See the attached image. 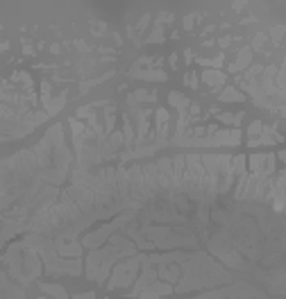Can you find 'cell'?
Listing matches in <instances>:
<instances>
[{
    "mask_svg": "<svg viewBox=\"0 0 286 299\" xmlns=\"http://www.w3.org/2000/svg\"><path fill=\"white\" fill-rule=\"evenodd\" d=\"M114 245L118 247H105V249H96L91 251V256L87 261V277L93 279V281L103 283L105 277L109 274V265H112L116 258L120 256H132L134 254V245L123 238H112Z\"/></svg>",
    "mask_w": 286,
    "mask_h": 299,
    "instance_id": "obj_1",
    "label": "cell"
},
{
    "mask_svg": "<svg viewBox=\"0 0 286 299\" xmlns=\"http://www.w3.org/2000/svg\"><path fill=\"white\" fill-rule=\"evenodd\" d=\"M139 263H141V256L132 258V261H127V263H120V265H116V267H114V274H112V279H109L107 286H109V288H123V286L132 283Z\"/></svg>",
    "mask_w": 286,
    "mask_h": 299,
    "instance_id": "obj_2",
    "label": "cell"
},
{
    "mask_svg": "<svg viewBox=\"0 0 286 299\" xmlns=\"http://www.w3.org/2000/svg\"><path fill=\"white\" fill-rule=\"evenodd\" d=\"M127 222V218H118L116 220V222H112V224H107V227H103V229L100 231H96V234H89V236H84V247H100V243L105 241V238H107L109 234H112L114 229H116V227H120V224H125Z\"/></svg>",
    "mask_w": 286,
    "mask_h": 299,
    "instance_id": "obj_3",
    "label": "cell"
},
{
    "mask_svg": "<svg viewBox=\"0 0 286 299\" xmlns=\"http://www.w3.org/2000/svg\"><path fill=\"white\" fill-rule=\"evenodd\" d=\"M173 293V288H171V286H168V283H150V286H148L146 290H143V293L139 295L141 299H155V297H159V295H171Z\"/></svg>",
    "mask_w": 286,
    "mask_h": 299,
    "instance_id": "obj_4",
    "label": "cell"
},
{
    "mask_svg": "<svg viewBox=\"0 0 286 299\" xmlns=\"http://www.w3.org/2000/svg\"><path fill=\"white\" fill-rule=\"evenodd\" d=\"M55 251H57L59 256H75V258H80L82 247H80V243H75V241H70V243L57 241V247H55Z\"/></svg>",
    "mask_w": 286,
    "mask_h": 299,
    "instance_id": "obj_5",
    "label": "cell"
},
{
    "mask_svg": "<svg viewBox=\"0 0 286 299\" xmlns=\"http://www.w3.org/2000/svg\"><path fill=\"white\" fill-rule=\"evenodd\" d=\"M41 100H44L46 113H48V116H55V113H57L61 107H64V102H66V93H61V96H59V98H55V100H50V98H41Z\"/></svg>",
    "mask_w": 286,
    "mask_h": 299,
    "instance_id": "obj_6",
    "label": "cell"
},
{
    "mask_svg": "<svg viewBox=\"0 0 286 299\" xmlns=\"http://www.w3.org/2000/svg\"><path fill=\"white\" fill-rule=\"evenodd\" d=\"M202 80H205L207 84L211 86V89H221V86L225 84V75L218 73V70H205Z\"/></svg>",
    "mask_w": 286,
    "mask_h": 299,
    "instance_id": "obj_7",
    "label": "cell"
},
{
    "mask_svg": "<svg viewBox=\"0 0 286 299\" xmlns=\"http://www.w3.org/2000/svg\"><path fill=\"white\" fill-rule=\"evenodd\" d=\"M168 100H171V104H173L175 109H179V113H186V109L191 107V100H189V98H184L182 93H177V91L171 93V96H168Z\"/></svg>",
    "mask_w": 286,
    "mask_h": 299,
    "instance_id": "obj_8",
    "label": "cell"
},
{
    "mask_svg": "<svg viewBox=\"0 0 286 299\" xmlns=\"http://www.w3.org/2000/svg\"><path fill=\"white\" fill-rule=\"evenodd\" d=\"M264 166H266V154H252L250 156V170L259 179H264Z\"/></svg>",
    "mask_w": 286,
    "mask_h": 299,
    "instance_id": "obj_9",
    "label": "cell"
},
{
    "mask_svg": "<svg viewBox=\"0 0 286 299\" xmlns=\"http://www.w3.org/2000/svg\"><path fill=\"white\" fill-rule=\"evenodd\" d=\"M132 75L134 77H141V80H150V82H164L166 80V73H162V70H132Z\"/></svg>",
    "mask_w": 286,
    "mask_h": 299,
    "instance_id": "obj_10",
    "label": "cell"
},
{
    "mask_svg": "<svg viewBox=\"0 0 286 299\" xmlns=\"http://www.w3.org/2000/svg\"><path fill=\"white\" fill-rule=\"evenodd\" d=\"M41 290L48 295H53L55 299H68V295H66V290L61 288V286H57V283H41Z\"/></svg>",
    "mask_w": 286,
    "mask_h": 299,
    "instance_id": "obj_11",
    "label": "cell"
},
{
    "mask_svg": "<svg viewBox=\"0 0 286 299\" xmlns=\"http://www.w3.org/2000/svg\"><path fill=\"white\" fill-rule=\"evenodd\" d=\"M245 98H243V93H238L236 89H232V86H227L225 91L221 93V102H243Z\"/></svg>",
    "mask_w": 286,
    "mask_h": 299,
    "instance_id": "obj_12",
    "label": "cell"
},
{
    "mask_svg": "<svg viewBox=\"0 0 286 299\" xmlns=\"http://www.w3.org/2000/svg\"><path fill=\"white\" fill-rule=\"evenodd\" d=\"M157 277H164V279H168V281H177L179 267L177 265H173V267H159V270H157Z\"/></svg>",
    "mask_w": 286,
    "mask_h": 299,
    "instance_id": "obj_13",
    "label": "cell"
},
{
    "mask_svg": "<svg viewBox=\"0 0 286 299\" xmlns=\"http://www.w3.org/2000/svg\"><path fill=\"white\" fill-rule=\"evenodd\" d=\"M232 172L234 175H238V177H243V175H248V172H245V156H234L232 159Z\"/></svg>",
    "mask_w": 286,
    "mask_h": 299,
    "instance_id": "obj_14",
    "label": "cell"
},
{
    "mask_svg": "<svg viewBox=\"0 0 286 299\" xmlns=\"http://www.w3.org/2000/svg\"><path fill=\"white\" fill-rule=\"evenodd\" d=\"M270 37H273L277 43H280V41H282V37H284V25H277V27H273V30H270Z\"/></svg>",
    "mask_w": 286,
    "mask_h": 299,
    "instance_id": "obj_15",
    "label": "cell"
},
{
    "mask_svg": "<svg viewBox=\"0 0 286 299\" xmlns=\"http://www.w3.org/2000/svg\"><path fill=\"white\" fill-rule=\"evenodd\" d=\"M148 41H164V30H162V27H155Z\"/></svg>",
    "mask_w": 286,
    "mask_h": 299,
    "instance_id": "obj_16",
    "label": "cell"
},
{
    "mask_svg": "<svg viewBox=\"0 0 286 299\" xmlns=\"http://www.w3.org/2000/svg\"><path fill=\"white\" fill-rule=\"evenodd\" d=\"M200 64H202V66H214V68H218V66L223 64V57H216V59H202Z\"/></svg>",
    "mask_w": 286,
    "mask_h": 299,
    "instance_id": "obj_17",
    "label": "cell"
},
{
    "mask_svg": "<svg viewBox=\"0 0 286 299\" xmlns=\"http://www.w3.org/2000/svg\"><path fill=\"white\" fill-rule=\"evenodd\" d=\"M264 129V125H261V120H254L252 125H250V136H257V134Z\"/></svg>",
    "mask_w": 286,
    "mask_h": 299,
    "instance_id": "obj_18",
    "label": "cell"
},
{
    "mask_svg": "<svg viewBox=\"0 0 286 299\" xmlns=\"http://www.w3.org/2000/svg\"><path fill=\"white\" fill-rule=\"evenodd\" d=\"M186 82H189L191 89H195V86H198V75H195V73H189V75H186Z\"/></svg>",
    "mask_w": 286,
    "mask_h": 299,
    "instance_id": "obj_19",
    "label": "cell"
},
{
    "mask_svg": "<svg viewBox=\"0 0 286 299\" xmlns=\"http://www.w3.org/2000/svg\"><path fill=\"white\" fill-rule=\"evenodd\" d=\"M75 299H96L93 293H87V295H75Z\"/></svg>",
    "mask_w": 286,
    "mask_h": 299,
    "instance_id": "obj_20",
    "label": "cell"
},
{
    "mask_svg": "<svg viewBox=\"0 0 286 299\" xmlns=\"http://www.w3.org/2000/svg\"><path fill=\"white\" fill-rule=\"evenodd\" d=\"M277 159H280V163H284V159H286V152H284V150H280V152H277Z\"/></svg>",
    "mask_w": 286,
    "mask_h": 299,
    "instance_id": "obj_21",
    "label": "cell"
},
{
    "mask_svg": "<svg viewBox=\"0 0 286 299\" xmlns=\"http://www.w3.org/2000/svg\"><path fill=\"white\" fill-rule=\"evenodd\" d=\"M41 299H44V297H41Z\"/></svg>",
    "mask_w": 286,
    "mask_h": 299,
    "instance_id": "obj_22",
    "label": "cell"
}]
</instances>
